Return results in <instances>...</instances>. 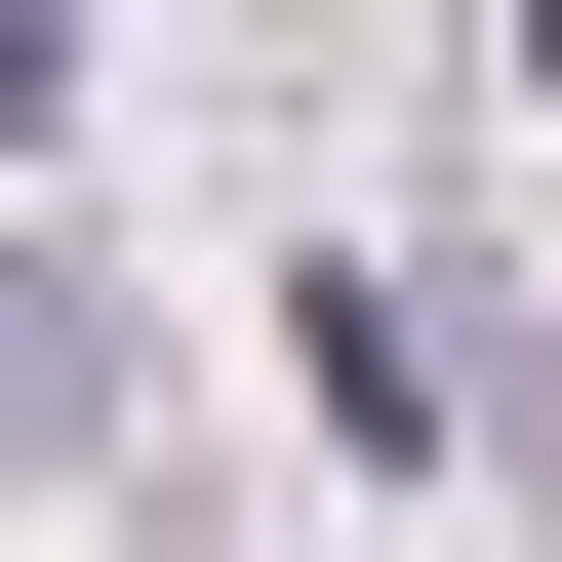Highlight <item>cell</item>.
Here are the masks:
<instances>
[{
    "label": "cell",
    "mask_w": 562,
    "mask_h": 562,
    "mask_svg": "<svg viewBox=\"0 0 562 562\" xmlns=\"http://www.w3.org/2000/svg\"><path fill=\"white\" fill-rule=\"evenodd\" d=\"M41 81H81V0H0V121H41Z\"/></svg>",
    "instance_id": "1"
},
{
    "label": "cell",
    "mask_w": 562,
    "mask_h": 562,
    "mask_svg": "<svg viewBox=\"0 0 562 562\" xmlns=\"http://www.w3.org/2000/svg\"><path fill=\"white\" fill-rule=\"evenodd\" d=\"M522 81H562V0H522Z\"/></svg>",
    "instance_id": "2"
}]
</instances>
